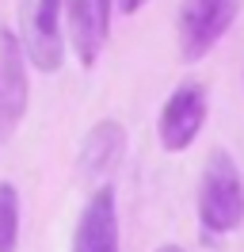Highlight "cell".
<instances>
[{"mask_svg":"<svg viewBox=\"0 0 244 252\" xmlns=\"http://www.w3.org/2000/svg\"><path fill=\"white\" fill-rule=\"evenodd\" d=\"M198 218L210 233H233L244 221V180L225 149H214L198 180Z\"/></svg>","mask_w":244,"mask_h":252,"instance_id":"6da1fadb","label":"cell"},{"mask_svg":"<svg viewBox=\"0 0 244 252\" xmlns=\"http://www.w3.org/2000/svg\"><path fill=\"white\" fill-rule=\"evenodd\" d=\"M237 12H241V0H180V16H176L180 58L202 62L233 27Z\"/></svg>","mask_w":244,"mask_h":252,"instance_id":"7a4b0ae2","label":"cell"},{"mask_svg":"<svg viewBox=\"0 0 244 252\" xmlns=\"http://www.w3.org/2000/svg\"><path fill=\"white\" fill-rule=\"evenodd\" d=\"M206 88L198 80H183L176 92L164 99V107L156 115V134L168 153H183L198 138V130L206 123Z\"/></svg>","mask_w":244,"mask_h":252,"instance_id":"3957f363","label":"cell"},{"mask_svg":"<svg viewBox=\"0 0 244 252\" xmlns=\"http://www.w3.org/2000/svg\"><path fill=\"white\" fill-rule=\"evenodd\" d=\"M27 73H23V42L15 31L0 27V145L12 138L27 115Z\"/></svg>","mask_w":244,"mask_h":252,"instance_id":"277c9868","label":"cell"},{"mask_svg":"<svg viewBox=\"0 0 244 252\" xmlns=\"http://www.w3.org/2000/svg\"><path fill=\"white\" fill-rule=\"evenodd\" d=\"M65 19L76 62L92 69L111 38V0H65Z\"/></svg>","mask_w":244,"mask_h":252,"instance_id":"5b68a950","label":"cell"},{"mask_svg":"<svg viewBox=\"0 0 244 252\" xmlns=\"http://www.w3.org/2000/svg\"><path fill=\"white\" fill-rule=\"evenodd\" d=\"M73 252H119V206L111 188H95L88 195L73 233Z\"/></svg>","mask_w":244,"mask_h":252,"instance_id":"8992f818","label":"cell"},{"mask_svg":"<svg viewBox=\"0 0 244 252\" xmlns=\"http://www.w3.org/2000/svg\"><path fill=\"white\" fill-rule=\"evenodd\" d=\"M61 12L65 0H34L27 12V54L42 73H58L65 46H61Z\"/></svg>","mask_w":244,"mask_h":252,"instance_id":"52a82bcc","label":"cell"},{"mask_svg":"<svg viewBox=\"0 0 244 252\" xmlns=\"http://www.w3.org/2000/svg\"><path fill=\"white\" fill-rule=\"evenodd\" d=\"M122 153H126V126L115 123V119H99L84 134V145H80V172L88 180H99L111 168L122 164Z\"/></svg>","mask_w":244,"mask_h":252,"instance_id":"ba28073f","label":"cell"},{"mask_svg":"<svg viewBox=\"0 0 244 252\" xmlns=\"http://www.w3.org/2000/svg\"><path fill=\"white\" fill-rule=\"evenodd\" d=\"M19 241V195L12 184L0 180V252H15Z\"/></svg>","mask_w":244,"mask_h":252,"instance_id":"9c48e42d","label":"cell"},{"mask_svg":"<svg viewBox=\"0 0 244 252\" xmlns=\"http://www.w3.org/2000/svg\"><path fill=\"white\" fill-rule=\"evenodd\" d=\"M145 4H149V0H119V8L126 12V16H134V12H141Z\"/></svg>","mask_w":244,"mask_h":252,"instance_id":"30bf717a","label":"cell"},{"mask_svg":"<svg viewBox=\"0 0 244 252\" xmlns=\"http://www.w3.org/2000/svg\"><path fill=\"white\" fill-rule=\"evenodd\" d=\"M156 252H183L180 245H164V249H156Z\"/></svg>","mask_w":244,"mask_h":252,"instance_id":"8fae6325","label":"cell"}]
</instances>
